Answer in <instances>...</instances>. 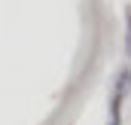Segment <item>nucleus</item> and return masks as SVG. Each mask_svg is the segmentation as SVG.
Listing matches in <instances>:
<instances>
[{"instance_id": "nucleus-1", "label": "nucleus", "mask_w": 131, "mask_h": 125, "mask_svg": "<svg viewBox=\"0 0 131 125\" xmlns=\"http://www.w3.org/2000/svg\"><path fill=\"white\" fill-rule=\"evenodd\" d=\"M128 52H131V9H128Z\"/></svg>"}]
</instances>
